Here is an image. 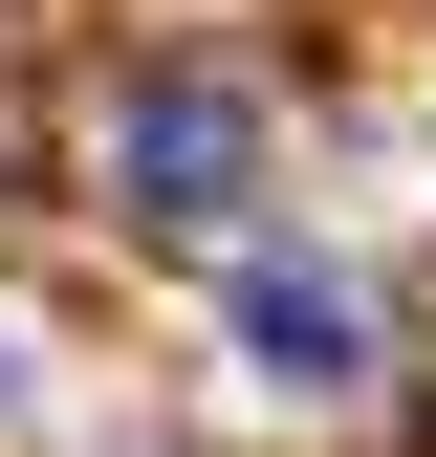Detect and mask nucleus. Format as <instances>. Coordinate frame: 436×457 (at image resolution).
<instances>
[{
    "mask_svg": "<svg viewBox=\"0 0 436 457\" xmlns=\"http://www.w3.org/2000/svg\"><path fill=\"white\" fill-rule=\"evenodd\" d=\"M240 349L284 370V392H349V370H371V327H349V283H306V262H262V283H240Z\"/></svg>",
    "mask_w": 436,
    "mask_h": 457,
    "instance_id": "obj_2",
    "label": "nucleus"
},
{
    "mask_svg": "<svg viewBox=\"0 0 436 457\" xmlns=\"http://www.w3.org/2000/svg\"><path fill=\"white\" fill-rule=\"evenodd\" d=\"M109 196H131L153 240H218V218L262 196V109L218 87V66H153L131 109H109Z\"/></svg>",
    "mask_w": 436,
    "mask_h": 457,
    "instance_id": "obj_1",
    "label": "nucleus"
}]
</instances>
